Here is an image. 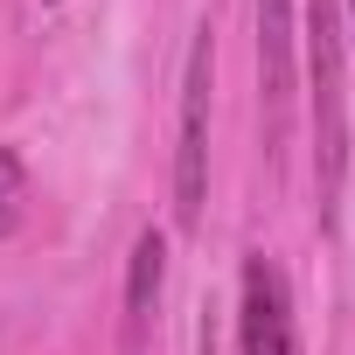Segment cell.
<instances>
[{
    "mask_svg": "<svg viewBox=\"0 0 355 355\" xmlns=\"http://www.w3.org/2000/svg\"><path fill=\"white\" fill-rule=\"evenodd\" d=\"M306 70H313V196L320 223L341 209L348 182V91H341V0H306Z\"/></svg>",
    "mask_w": 355,
    "mask_h": 355,
    "instance_id": "6da1fadb",
    "label": "cell"
},
{
    "mask_svg": "<svg viewBox=\"0 0 355 355\" xmlns=\"http://www.w3.org/2000/svg\"><path fill=\"white\" fill-rule=\"evenodd\" d=\"M348 35H355V0H348Z\"/></svg>",
    "mask_w": 355,
    "mask_h": 355,
    "instance_id": "52a82bcc",
    "label": "cell"
},
{
    "mask_svg": "<svg viewBox=\"0 0 355 355\" xmlns=\"http://www.w3.org/2000/svg\"><path fill=\"white\" fill-rule=\"evenodd\" d=\"M258 112L265 153H279L293 125V0H258Z\"/></svg>",
    "mask_w": 355,
    "mask_h": 355,
    "instance_id": "277c9868",
    "label": "cell"
},
{
    "mask_svg": "<svg viewBox=\"0 0 355 355\" xmlns=\"http://www.w3.org/2000/svg\"><path fill=\"white\" fill-rule=\"evenodd\" d=\"M21 189H28V174H21V160L0 146V237H8L15 223H21Z\"/></svg>",
    "mask_w": 355,
    "mask_h": 355,
    "instance_id": "8992f818",
    "label": "cell"
},
{
    "mask_svg": "<svg viewBox=\"0 0 355 355\" xmlns=\"http://www.w3.org/2000/svg\"><path fill=\"white\" fill-rule=\"evenodd\" d=\"M209 91H216V35L202 28L182 77V132H174V223L196 230L209 196Z\"/></svg>",
    "mask_w": 355,
    "mask_h": 355,
    "instance_id": "7a4b0ae2",
    "label": "cell"
},
{
    "mask_svg": "<svg viewBox=\"0 0 355 355\" xmlns=\"http://www.w3.org/2000/svg\"><path fill=\"white\" fill-rule=\"evenodd\" d=\"M237 355H300L293 279L272 251H244L237 272Z\"/></svg>",
    "mask_w": 355,
    "mask_h": 355,
    "instance_id": "3957f363",
    "label": "cell"
},
{
    "mask_svg": "<svg viewBox=\"0 0 355 355\" xmlns=\"http://www.w3.org/2000/svg\"><path fill=\"white\" fill-rule=\"evenodd\" d=\"M160 279H167V237L146 223L132 237V258H125V355L146 348V327H153V306H160Z\"/></svg>",
    "mask_w": 355,
    "mask_h": 355,
    "instance_id": "5b68a950",
    "label": "cell"
}]
</instances>
